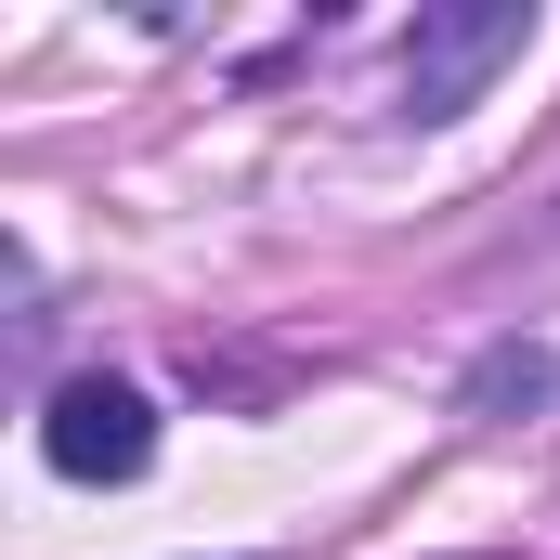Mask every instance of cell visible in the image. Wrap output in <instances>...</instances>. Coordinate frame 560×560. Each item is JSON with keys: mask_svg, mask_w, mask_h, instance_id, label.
Instances as JSON below:
<instances>
[{"mask_svg": "<svg viewBox=\"0 0 560 560\" xmlns=\"http://www.w3.org/2000/svg\"><path fill=\"white\" fill-rule=\"evenodd\" d=\"M522 39H535V0H443V13H418L405 26V105L418 118L482 105V79L522 66Z\"/></svg>", "mask_w": 560, "mask_h": 560, "instance_id": "6da1fadb", "label": "cell"}, {"mask_svg": "<svg viewBox=\"0 0 560 560\" xmlns=\"http://www.w3.org/2000/svg\"><path fill=\"white\" fill-rule=\"evenodd\" d=\"M39 456H52L66 482H131L143 456H156V405H143L131 378H66V392L39 405Z\"/></svg>", "mask_w": 560, "mask_h": 560, "instance_id": "7a4b0ae2", "label": "cell"}, {"mask_svg": "<svg viewBox=\"0 0 560 560\" xmlns=\"http://www.w3.org/2000/svg\"><path fill=\"white\" fill-rule=\"evenodd\" d=\"M509 405H560V352H535V339H495V352L469 365V418H509Z\"/></svg>", "mask_w": 560, "mask_h": 560, "instance_id": "3957f363", "label": "cell"}]
</instances>
